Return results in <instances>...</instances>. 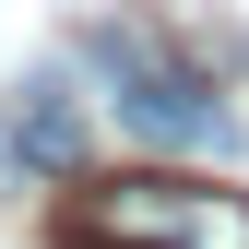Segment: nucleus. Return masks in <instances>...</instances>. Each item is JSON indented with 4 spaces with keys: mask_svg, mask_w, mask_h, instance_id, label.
<instances>
[{
    "mask_svg": "<svg viewBox=\"0 0 249 249\" xmlns=\"http://www.w3.org/2000/svg\"><path fill=\"white\" fill-rule=\"evenodd\" d=\"M237 59H249V36H237Z\"/></svg>",
    "mask_w": 249,
    "mask_h": 249,
    "instance_id": "nucleus-5",
    "label": "nucleus"
},
{
    "mask_svg": "<svg viewBox=\"0 0 249 249\" xmlns=\"http://www.w3.org/2000/svg\"><path fill=\"white\" fill-rule=\"evenodd\" d=\"M48 249H249V190H213L178 166L71 178L48 202Z\"/></svg>",
    "mask_w": 249,
    "mask_h": 249,
    "instance_id": "nucleus-1",
    "label": "nucleus"
},
{
    "mask_svg": "<svg viewBox=\"0 0 249 249\" xmlns=\"http://www.w3.org/2000/svg\"><path fill=\"white\" fill-rule=\"evenodd\" d=\"M12 142H24V166L36 178H83V107H71V71H24V95H12Z\"/></svg>",
    "mask_w": 249,
    "mask_h": 249,
    "instance_id": "nucleus-3",
    "label": "nucleus"
},
{
    "mask_svg": "<svg viewBox=\"0 0 249 249\" xmlns=\"http://www.w3.org/2000/svg\"><path fill=\"white\" fill-rule=\"evenodd\" d=\"M71 59H95V71L119 83V119H131L142 142H166V154H237L249 142V119L213 95V71L190 48H166L154 24H131V12H95L71 36Z\"/></svg>",
    "mask_w": 249,
    "mask_h": 249,
    "instance_id": "nucleus-2",
    "label": "nucleus"
},
{
    "mask_svg": "<svg viewBox=\"0 0 249 249\" xmlns=\"http://www.w3.org/2000/svg\"><path fill=\"white\" fill-rule=\"evenodd\" d=\"M12 178H36V166H24V142H12V131H0V190H12Z\"/></svg>",
    "mask_w": 249,
    "mask_h": 249,
    "instance_id": "nucleus-4",
    "label": "nucleus"
}]
</instances>
